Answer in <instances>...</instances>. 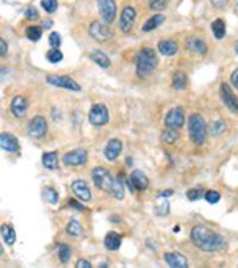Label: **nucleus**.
I'll use <instances>...</instances> for the list:
<instances>
[{
  "mask_svg": "<svg viewBox=\"0 0 238 268\" xmlns=\"http://www.w3.org/2000/svg\"><path fill=\"white\" fill-rule=\"evenodd\" d=\"M0 145L5 152H17L19 151V141L16 140L15 135L2 132L0 134Z\"/></svg>",
  "mask_w": 238,
  "mask_h": 268,
  "instance_id": "17",
  "label": "nucleus"
},
{
  "mask_svg": "<svg viewBox=\"0 0 238 268\" xmlns=\"http://www.w3.org/2000/svg\"><path fill=\"white\" fill-rule=\"evenodd\" d=\"M46 81L48 84L51 86H56V87H62V89H68V91H75L78 92L81 91V86L76 83L73 78H70V76H61V75H50L46 76Z\"/></svg>",
  "mask_w": 238,
  "mask_h": 268,
  "instance_id": "6",
  "label": "nucleus"
},
{
  "mask_svg": "<svg viewBox=\"0 0 238 268\" xmlns=\"http://www.w3.org/2000/svg\"><path fill=\"white\" fill-rule=\"evenodd\" d=\"M121 243H122V238L116 232H108L105 235V240H103V245L108 251H118L121 248Z\"/></svg>",
  "mask_w": 238,
  "mask_h": 268,
  "instance_id": "22",
  "label": "nucleus"
},
{
  "mask_svg": "<svg viewBox=\"0 0 238 268\" xmlns=\"http://www.w3.org/2000/svg\"><path fill=\"white\" fill-rule=\"evenodd\" d=\"M2 238L7 246H13L16 243V232L13 229V225H2Z\"/></svg>",
  "mask_w": 238,
  "mask_h": 268,
  "instance_id": "28",
  "label": "nucleus"
},
{
  "mask_svg": "<svg viewBox=\"0 0 238 268\" xmlns=\"http://www.w3.org/2000/svg\"><path fill=\"white\" fill-rule=\"evenodd\" d=\"M186 48L190 52H194V54H205L206 52V43L204 40L197 38V37L187 38L186 40Z\"/></svg>",
  "mask_w": 238,
  "mask_h": 268,
  "instance_id": "21",
  "label": "nucleus"
},
{
  "mask_svg": "<svg viewBox=\"0 0 238 268\" xmlns=\"http://www.w3.org/2000/svg\"><path fill=\"white\" fill-rule=\"evenodd\" d=\"M65 232H67V235L68 236H73V238H78L83 235V225L80 224L78 219H70L68 224H67V227H65Z\"/></svg>",
  "mask_w": 238,
  "mask_h": 268,
  "instance_id": "27",
  "label": "nucleus"
},
{
  "mask_svg": "<svg viewBox=\"0 0 238 268\" xmlns=\"http://www.w3.org/2000/svg\"><path fill=\"white\" fill-rule=\"evenodd\" d=\"M46 59H48V62L57 64V62H61L64 59V54L57 50V48H51V50L46 52Z\"/></svg>",
  "mask_w": 238,
  "mask_h": 268,
  "instance_id": "35",
  "label": "nucleus"
},
{
  "mask_svg": "<svg viewBox=\"0 0 238 268\" xmlns=\"http://www.w3.org/2000/svg\"><path fill=\"white\" fill-rule=\"evenodd\" d=\"M27 132L34 138H41L46 132H48V122L43 116H35L32 117V121L29 122L27 126Z\"/></svg>",
  "mask_w": 238,
  "mask_h": 268,
  "instance_id": "12",
  "label": "nucleus"
},
{
  "mask_svg": "<svg viewBox=\"0 0 238 268\" xmlns=\"http://www.w3.org/2000/svg\"><path fill=\"white\" fill-rule=\"evenodd\" d=\"M186 195L190 201H195V200H200L202 197H205V192L202 187H194V189H189Z\"/></svg>",
  "mask_w": 238,
  "mask_h": 268,
  "instance_id": "37",
  "label": "nucleus"
},
{
  "mask_svg": "<svg viewBox=\"0 0 238 268\" xmlns=\"http://www.w3.org/2000/svg\"><path fill=\"white\" fill-rule=\"evenodd\" d=\"M164 21H165V17H164V15H160V13L151 16L150 19H148L145 24H143V27H141L143 32H153L154 29H157Z\"/></svg>",
  "mask_w": 238,
  "mask_h": 268,
  "instance_id": "26",
  "label": "nucleus"
},
{
  "mask_svg": "<svg viewBox=\"0 0 238 268\" xmlns=\"http://www.w3.org/2000/svg\"><path fill=\"white\" fill-rule=\"evenodd\" d=\"M211 31L218 40H222L225 37V22L222 19H214L211 24Z\"/></svg>",
  "mask_w": 238,
  "mask_h": 268,
  "instance_id": "30",
  "label": "nucleus"
},
{
  "mask_svg": "<svg viewBox=\"0 0 238 268\" xmlns=\"http://www.w3.org/2000/svg\"><path fill=\"white\" fill-rule=\"evenodd\" d=\"M71 190H73V194L76 195V199L81 201H91L92 199L91 189H89L86 181H83V180H76L71 183Z\"/></svg>",
  "mask_w": 238,
  "mask_h": 268,
  "instance_id": "15",
  "label": "nucleus"
},
{
  "mask_svg": "<svg viewBox=\"0 0 238 268\" xmlns=\"http://www.w3.org/2000/svg\"><path fill=\"white\" fill-rule=\"evenodd\" d=\"M176 140H178L176 129H169V127H167V130L162 134V141L165 143V145H173Z\"/></svg>",
  "mask_w": 238,
  "mask_h": 268,
  "instance_id": "34",
  "label": "nucleus"
},
{
  "mask_svg": "<svg viewBox=\"0 0 238 268\" xmlns=\"http://www.w3.org/2000/svg\"><path fill=\"white\" fill-rule=\"evenodd\" d=\"M7 51H8V45H7V41L2 38V40H0V56L5 57V56H7Z\"/></svg>",
  "mask_w": 238,
  "mask_h": 268,
  "instance_id": "47",
  "label": "nucleus"
},
{
  "mask_svg": "<svg viewBox=\"0 0 238 268\" xmlns=\"http://www.w3.org/2000/svg\"><path fill=\"white\" fill-rule=\"evenodd\" d=\"M157 50L162 56L171 57L178 52V45H176V41H173V40H162V41H159Z\"/></svg>",
  "mask_w": 238,
  "mask_h": 268,
  "instance_id": "20",
  "label": "nucleus"
},
{
  "mask_svg": "<svg viewBox=\"0 0 238 268\" xmlns=\"http://www.w3.org/2000/svg\"><path fill=\"white\" fill-rule=\"evenodd\" d=\"M68 206H73L76 211H86V206L83 205V203H80V201H76V200H68Z\"/></svg>",
  "mask_w": 238,
  "mask_h": 268,
  "instance_id": "44",
  "label": "nucleus"
},
{
  "mask_svg": "<svg viewBox=\"0 0 238 268\" xmlns=\"http://www.w3.org/2000/svg\"><path fill=\"white\" fill-rule=\"evenodd\" d=\"M171 86H173L176 91H184L187 86V76L183 71H176L173 75V81H171Z\"/></svg>",
  "mask_w": 238,
  "mask_h": 268,
  "instance_id": "29",
  "label": "nucleus"
},
{
  "mask_svg": "<svg viewBox=\"0 0 238 268\" xmlns=\"http://www.w3.org/2000/svg\"><path fill=\"white\" fill-rule=\"evenodd\" d=\"M235 52H237V54H238V40L235 41Z\"/></svg>",
  "mask_w": 238,
  "mask_h": 268,
  "instance_id": "50",
  "label": "nucleus"
},
{
  "mask_svg": "<svg viewBox=\"0 0 238 268\" xmlns=\"http://www.w3.org/2000/svg\"><path fill=\"white\" fill-rule=\"evenodd\" d=\"M230 83H232V86H234L235 89H238V68H235L230 73Z\"/></svg>",
  "mask_w": 238,
  "mask_h": 268,
  "instance_id": "45",
  "label": "nucleus"
},
{
  "mask_svg": "<svg viewBox=\"0 0 238 268\" xmlns=\"http://www.w3.org/2000/svg\"><path fill=\"white\" fill-rule=\"evenodd\" d=\"M122 152V141L118 140V138H111L106 143L105 150H103V156L106 160L110 162H115V160L119 157V154Z\"/></svg>",
  "mask_w": 238,
  "mask_h": 268,
  "instance_id": "14",
  "label": "nucleus"
},
{
  "mask_svg": "<svg viewBox=\"0 0 238 268\" xmlns=\"http://www.w3.org/2000/svg\"><path fill=\"white\" fill-rule=\"evenodd\" d=\"M97 5H99V13L100 16L103 17L105 22H113L116 17V2L115 0H97Z\"/></svg>",
  "mask_w": 238,
  "mask_h": 268,
  "instance_id": "11",
  "label": "nucleus"
},
{
  "mask_svg": "<svg viewBox=\"0 0 238 268\" xmlns=\"http://www.w3.org/2000/svg\"><path fill=\"white\" fill-rule=\"evenodd\" d=\"M219 92H221L222 103L227 106V110L230 113H238V99L235 97L232 87L229 84H225V83H222L221 87H219Z\"/></svg>",
  "mask_w": 238,
  "mask_h": 268,
  "instance_id": "10",
  "label": "nucleus"
},
{
  "mask_svg": "<svg viewBox=\"0 0 238 268\" xmlns=\"http://www.w3.org/2000/svg\"><path fill=\"white\" fill-rule=\"evenodd\" d=\"M51 26H52V22H51V21H46V22H43V27H45V29H50Z\"/></svg>",
  "mask_w": 238,
  "mask_h": 268,
  "instance_id": "49",
  "label": "nucleus"
},
{
  "mask_svg": "<svg viewBox=\"0 0 238 268\" xmlns=\"http://www.w3.org/2000/svg\"><path fill=\"white\" fill-rule=\"evenodd\" d=\"M41 162H43L45 168H48L50 171H56L57 167H59V156L56 151H50V152H45L43 154V159H41Z\"/></svg>",
  "mask_w": 238,
  "mask_h": 268,
  "instance_id": "25",
  "label": "nucleus"
},
{
  "mask_svg": "<svg viewBox=\"0 0 238 268\" xmlns=\"http://www.w3.org/2000/svg\"><path fill=\"white\" fill-rule=\"evenodd\" d=\"M76 268H92V264L86 259H80L76 262Z\"/></svg>",
  "mask_w": 238,
  "mask_h": 268,
  "instance_id": "46",
  "label": "nucleus"
},
{
  "mask_svg": "<svg viewBox=\"0 0 238 268\" xmlns=\"http://www.w3.org/2000/svg\"><path fill=\"white\" fill-rule=\"evenodd\" d=\"M89 57H91V61H94L95 64L99 65V67H102V68H110L111 67V61H110V57L105 54L103 51H100V50H94L89 52Z\"/></svg>",
  "mask_w": 238,
  "mask_h": 268,
  "instance_id": "23",
  "label": "nucleus"
},
{
  "mask_svg": "<svg viewBox=\"0 0 238 268\" xmlns=\"http://www.w3.org/2000/svg\"><path fill=\"white\" fill-rule=\"evenodd\" d=\"M61 41H62L61 35H59L57 32H51V35H50V45H51V48H57V50H59Z\"/></svg>",
  "mask_w": 238,
  "mask_h": 268,
  "instance_id": "42",
  "label": "nucleus"
},
{
  "mask_svg": "<svg viewBox=\"0 0 238 268\" xmlns=\"http://www.w3.org/2000/svg\"><path fill=\"white\" fill-rule=\"evenodd\" d=\"M41 34H43V31L38 26H31L26 29V37L31 41H38L41 38Z\"/></svg>",
  "mask_w": 238,
  "mask_h": 268,
  "instance_id": "33",
  "label": "nucleus"
},
{
  "mask_svg": "<svg viewBox=\"0 0 238 268\" xmlns=\"http://www.w3.org/2000/svg\"><path fill=\"white\" fill-rule=\"evenodd\" d=\"M136 64V75L140 78H146L148 75H151L157 67V54L153 48H141L138 54L135 57Z\"/></svg>",
  "mask_w": 238,
  "mask_h": 268,
  "instance_id": "2",
  "label": "nucleus"
},
{
  "mask_svg": "<svg viewBox=\"0 0 238 268\" xmlns=\"http://www.w3.org/2000/svg\"><path fill=\"white\" fill-rule=\"evenodd\" d=\"M10 110L13 113L15 117H22V116H26V113L29 110V102L26 100V97H22V95H16V97H13V100H11Z\"/></svg>",
  "mask_w": 238,
  "mask_h": 268,
  "instance_id": "16",
  "label": "nucleus"
},
{
  "mask_svg": "<svg viewBox=\"0 0 238 268\" xmlns=\"http://www.w3.org/2000/svg\"><path fill=\"white\" fill-rule=\"evenodd\" d=\"M64 165L67 167H81L87 162V151L80 148V150H73L70 152H65L62 157Z\"/></svg>",
  "mask_w": 238,
  "mask_h": 268,
  "instance_id": "8",
  "label": "nucleus"
},
{
  "mask_svg": "<svg viewBox=\"0 0 238 268\" xmlns=\"http://www.w3.org/2000/svg\"><path fill=\"white\" fill-rule=\"evenodd\" d=\"M170 195H173V190L171 189H167V190H162V192H159V197H162V199L170 197Z\"/></svg>",
  "mask_w": 238,
  "mask_h": 268,
  "instance_id": "48",
  "label": "nucleus"
},
{
  "mask_svg": "<svg viewBox=\"0 0 238 268\" xmlns=\"http://www.w3.org/2000/svg\"><path fill=\"white\" fill-rule=\"evenodd\" d=\"M38 17H40V15H38V10L37 8L31 7V8L26 10V19H29V21H37Z\"/></svg>",
  "mask_w": 238,
  "mask_h": 268,
  "instance_id": "43",
  "label": "nucleus"
},
{
  "mask_svg": "<svg viewBox=\"0 0 238 268\" xmlns=\"http://www.w3.org/2000/svg\"><path fill=\"white\" fill-rule=\"evenodd\" d=\"M57 255L62 264H67L71 257V248L68 245H65V243H61V245H57Z\"/></svg>",
  "mask_w": 238,
  "mask_h": 268,
  "instance_id": "32",
  "label": "nucleus"
},
{
  "mask_svg": "<svg viewBox=\"0 0 238 268\" xmlns=\"http://www.w3.org/2000/svg\"><path fill=\"white\" fill-rule=\"evenodd\" d=\"M130 180H132L134 186L136 190H146L148 186H150V180H148V176L143 173L141 170H134L132 175H130Z\"/></svg>",
  "mask_w": 238,
  "mask_h": 268,
  "instance_id": "19",
  "label": "nucleus"
},
{
  "mask_svg": "<svg viewBox=\"0 0 238 268\" xmlns=\"http://www.w3.org/2000/svg\"><path fill=\"white\" fill-rule=\"evenodd\" d=\"M187 129H189V136L194 145L202 146L206 141L208 130H206L205 119L202 117V115H199V113L190 115L189 121H187Z\"/></svg>",
  "mask_w": 238,
  "mask_h": 268,
  "instance_id": "3",
  "label": "nucleus"
},
{
  "mask_svg": "<svg viewBox=\"0 0 238 268\" xmlns=\"http://www.w3.org/2000/svg\"><path fill=\"white\" fill-rule=\"evenodd\" d=\"M205 200L208 201V203H218L219 200H221V194L218 192V190H206L205 192Z\"/></svg>",
  "mask_w": 238,
  "mask_h": 268,
  "instance_id": "39",
  "label": "nucleus"
},
{
  "mask_svg": "<svg viewBox=\"0 0 238 268\" xmlns=\"http://www.w3.org/2000/svg\"><path fill=\"white\" fill-rule=\"evenodd\" d=\"M135 17H136L135 8L134 7H126L122 10V13H121V19H119V29H121L124 34H129L130 31H132V27H134Z\"/></svg>",
  "mask_w": 238,
  "mask_h": 268,
  "instance_id": "13",
  "label": "nucleus"
},
{
  "mask_svg": "<svg viewBox=\"0 0 238 268\" xmlns=\"http://www.w3.org/2000/svg\"><path fill=\"white\" fill-rule=\"evenodd\" d=\"M124 175H118L113 181V186L110 189V194L113 195L115 199L118 200H122L124 199Z\"/></svg>",
  "mask_w": 238,
  "mask_h": 268,
  "instance_id": "24",
  "label": "nucleus"
},
{
  "mask_svg": "<svg viewBox=\"0 0 238 268\" xmlns=\"http://www.w3.org/2000/svg\"><path fill=\"white\" fill-rule=\"evenodd\" d=\"M43 199L48 201L50 205H56L59 201V192L54 189V187H45L43 189Z\"/></svg>",
  "mask_w": 238,
  "mask_h": 268,
  "instance_id": "31",
  "label": "nucleus"
},
{
  "mask_svg": "<svg viewBox=\"0 0 238 268\" xmlns=\"http://www.w3.org/2000/svg\"><path fill=\"white\" fill-rule=\"evenodd\" d=\"M169 5V0H150V8L154 11H162Z\"/></svg>",
  "mask_w": 238,
  "mask_h": 268,
  "instance_id": "40",
  "label": "nucleus"
},
{
  "mask_svg": "<svg viewBox=\"0 0 238 268\" xmlns=\"http://www.w3.org/2000/svg\"><path fill=\"white\" fill-rule=\"evenodd\" d=\"M190 241L194 246L204 252H216L224 248L225 241L218 232L211 230L206 225H195L190 230Z\"/></svg>",
  "mask_w": 238,
  "mask_h": 268,
  "instance_id": "1",
  "label": "nucleus"
},
{
  "mask_svg": "<svg viewBox=\"0 0 238 268\" xmlns=\"http://www.w3.org/2000/svg\"><path fill=\"white\" fill-rule=\"evenodd\" d=\"M89 35H91L95 41H100V43H102V41H108L113 37V32L106 24L100 22V21H94L91 22V26H89Z\"/></svg>",
  "mask_w": 238,
  "mask_h": 268,
  "instance_id": "7",
  "label": "nucleus"
},
{
  "mask_svg": "<svg viewBox=\"0 0 238 268\" xmlns=\"http://www.w3.org/2000/svg\"><path fill=\"white\" fill-rule=\"evenodd\" d=\"M91 178L94 184L97 186L99 189L102 190H106V192H110V189L113 186V176L108 171V168H105V167H95L92 168V173H91Z\"/></svg>",
  "mask_w": 238,
  "mask_h": 268,
  "instance_id": "4",
  "label": "nucleus"
},
{
  "mask_svg": "<svg viewBox=\"0 0 238 268\" xmlns=\"http://www.w3.org/2000/svg\"><path fill=\"white\" fill-rule=\"evenodd\" d=\"M89 122L95 127H102L110 121V113L108 108L103 103H94L92 108L89 110Z\"/></svg>",
  "mask_w": 238,
  "mask_h": 268,
  "instance_id": "5",
  "label": "nucleus"
},
{
  "mask_svg": "<svg viewBox=\"0 0 238 268\" xmlns=\"http://www.w3.org/2000/svg\"><path fill=\"white\" fill-rule=\"evenodd\" d=\"M225 132V124L222 121H214L210 124V134L214 135V136H218V135H221Z\"/></svg>",
  "mask_w": 238,
  "mask_h": 268,
  "instance_id": "36",
  "label": "nucleus"
},
{
  "mask_svg": "<svg viewBox=\"0 0 238 268\" xmlns=\"http://www.w3.org/2000/svg\"><path fill=\"white\" fill-rule=\"evenodd\" d=\"M164 259L167 262V265H170L173 268H186L187 267L186 255H183L180 252H165Z\"/></svg>",
  "mask_w": 238,
  "mask_h": 268,
  "instance_id": "18",
  "label": "nucleus"
},
{
  "mask_svg": "<svg viewBox=\"0 0 238 268\" xmlns=\"http://www.w3.org/2000/svg\"><path fill=\"white\" fill-rule=\"evenodd\" d=\"M184 110L181 106H175L171 108L165 116V126L169 129H181L184 126Z\"/></svg>",
  "mask_w": 238,
  "mask_h": 268,
  "instance_id": "9",
  "label": "nucleus"
},
{
  "mask_svg": "<svg viewBox=\"0 0 238 268\" xmlns=\"http://www.w3.org/2000/svg\"><path fill=\"white\" fill-rule=\"evenodd\" d=\"M169 211H170V205H169V201H167V200H164L162 203H160L156 208V214H157V216H167V214H169Z\"/></svg>",
  "mask_w": 238,
  "mask_h": 268,
  "instance_id": "41",
  "label": "nucleus"
},
{
  "mask_svg": "<svg viewBox=\"0 0 238 268\" xmlns=\"http://www.w3.org/2000/svg\"><path fill=\"white\" fill-rule=\"evenodd\" d=\"M41 7L46 13H54V11H57L59 3L57 0H41Z\"/></svg>",
  "mask_w": 238,
  "mask_h": 268,
  "instance_id": "38",
  "label": "nucleus"
}]
</instances>
